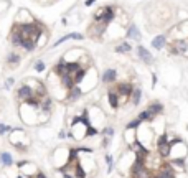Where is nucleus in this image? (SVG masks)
<instances>
[{
	"label": "nucleus",
	"instance_id": "393cba45",
	"mask_svg": "<svg viewBox=\"0 0 188 178\" xmlns=\"http://www.w3.org/2000/svg\"><path fill=\"white\" fill-rule=\"evenodd\" d=\"M12 84H13V79H7V83H5V88H10Z\"/></svg>",
	"mask_w": 188,
	"mask_h": 178
},
{
	"label": "nucleus",
	"instance_id": "bb28decb",
	"mask_svg": "<svg viewBox=\"0 0 188 178\" xmlns=\"http://www.w3.org/2000/svg\"><path fill=\"white\" fill-rule=\"evenodd\" d=\"M96 2V0H86V7H89V5H93V3Z\"/></svg>",
	"mask_w": 188,
	"mask_h": 178
},
{
	"label": "nucleus",
	"instance_id": "412c9836",
	"mask_svg": "<svg viewBox=\"0 0 188 178\" xmlns=\"http://www.w3.org/2000/svg\"><path fill=\"white\" fill-rule=\"evenodd\" d=\"M139 126H140V121H139V119H136L134 122H131V124H129V126H127V129H134V127H139Z\"/></svg>",
	"mask_w": 188,
	"mask_h": 178
},
{
	"label": "nucleus",
	"instance_id": "f8f14e48",
	"mask_svg": "<svg viewBox=\"0 0 188 178\" xmlns=\"http://www.w3.org/2000/svg\"><path fill=\"white\" fill-rule=\"evenodd\" d=\"M132 48H131V45L129 43H122V45H119L117 48H115V51L117 53H127V51H131Z\"/></svg>",
	"mask_w": 188,
	"mask_h": 178
},
{
	"label": "nucleus",
	"instance_id": "ddd939ff",
	"mask_svg": "<svg viewBox=\"0 0 188 178\" xmlns=\"http://www.w3.org/2000/svg\"><path fill=\"white\" fill-rule=\"evenodd\" d=\"M142 97V91L140 89H134V96H132V104H139V101Z\"/></svg>",
	"mask_w": 188,
	"mask_h": 178
},
{
	"label": "nucleus",
	"instance_id": "20e7f679",
	"mask_svg": "<svg viewBox=\"0 0 188 178\" xmlns=\"http://www.w3.org/2000/svg\"><path fill=\"white\" fill-rule=\"evenodd\" d=\"M31 94H33V91H31V88L30 86H22L20 89H18V97L20 99H30L31 97Z\"/></svg>",
	"mask_w": 188,
	"mask_h": 178
},
{
	"label": "nucleus",
	"instance_id": "aec40b11",
	"mask_svg": "<svg viewBox=\"0 0 188 178\" xmlns=\"http://www.w3.org/2000/svg\"><path fill=\"white\" fill-rule=\"evenodd\" d=\"M7 130H13V129L8 127V126H5V124H0V135H3Z\"/></svg>",
	"mask_w": 188,
	"mask_h": 178
},
{
	"label": "nucleus",
	"instance_id": "39448f33",
	"mask_svg": "<svg viewBox=\"0 0 188 178\" xmlns=\"http://www.w3.org/2000/svg\"><path fill=\"white\" fill-rule=\"evenodd\" d=\"M165 41H167L165 35H158V36H155L152 40V46L155 48V50H162V48L165 46Z\"/></svg>",
	"mask_w": 188,
	"mask_h": 178
},
{
	"label": "nucleus",
	"instance_id": "0eeeda50",
	"mask_svg": "<svg viewBox=\"0 0 188 178\" xmlns=\"http://www.w3.org/2000/svg\"><path fill=\"white\" fill-rule=\"evenodd\" d=\"M158 147H160V153L163 157L168 155V150H170V145L167 143V137H162L160 142H158Z\"/></svg>",
	"mask_w": 188,
	"mask_h": 178
},
{
	"label": "nucleus",
	"instance_id": "9b49d317",
	"mask_svg": "<svg viewBox=\"0 0 188 178\" xmlns=\"http://www.w3.org/2000/svg\"><path fill=\"white\" fill-rule=\"evenodd\" d=\"M117 89H119V93L122 94V96H125V97H127V96L131 94V91H132V88H131L129 84H120Z\"/></svg>",
	"mask_w": 188,
	"mask_h": 178
},
{
	"label": "nucleus",
	"instance_id": "7ed1b4c3",
	"mask_svg": "<svg viewBox=\"0 0 188 178\" xmlns=\"http://www.w3.org/2000/svg\"><path fill=\"white\" fill-rule=\"evenodd\" d=\"M83 38H84V36L81 35V33H68V35H65L63 38H60V40H56L53 46H60L61 43H65L66 40H83Z\"/></svg>",
	"mask_w": 188,
	"mask_h": 178
},
{
	"label": "nucleus",
	"instance_id": "b1692460",
	"mask_svg": "<svg viewBox=\"0 0 188 178\" xmlns=\"http://www.w3.org/2000/svg\"><path fill=\"white\" fill-rule=\"evenodd\" d=\"M74 91H71V96H73V97H78V96H79V89L78 88H73Z\"/></svg>",
	"mask_w": 188,
	"mask_h": 178
},
{
	"label": "nucleus",
	"instance_id": "f03ea898",
	"mask_svg": "<svg viewBox=\"0 0 188 178\" xmlns=\"http://www.w3.org/2000/svg\"><path fill=\"white\" fill-rule=\"evenodd\" d=\"M137 55H139V58H140L144 63H147V64H150V63H152V55L148 53L147 48L139 46V48H137Z\"/></svg>",
	"mask_w": 188,
	"mask_h": 178
},
{
	"label": "nucleus",
	"instance_id": "4be33fe9",
	"mask_svg": "<svg viewBox=\"0 0 188 178\" xmlns=\"http://www.w3.org/2000/svg\"><path fill=\"white\" fill-rule=\"evenodd\" d=\"M88 129H89V130H88V132H86V135H94V134H98V130H96V129H94V127H91V126H89Z\"/></svg>",
	"mask_w": 188,
	"mask_h": 178
},
{
	"label": "nucleus",
	"instance_id": "9d476101",
	"mask_svg": "<svg viewBox=\"0 0 188 178\" xmlns=\"http://www.w3.org/2000/svg\"><path fill=\"white\" fill-rule=\"evenodd\" d=\"M109 104H111V107L115 109L119 106V99H117V94L112 93V91H109Z\"/></svg>",
	"mask_w": 188,
	"mask_h": 178
},
{
	"label": "nucleus",
	"instance_id": "f3484780",
	"mask_svg": "<svg viewBox=\"0 0 188 178\" xmlns=\"http://www.w3.org/2000/svg\"><path fill=\"white\" fill-rule=\"evenodd\" d=\"M46 68V64L43 63V61H36V64H35V69L38 71V73H41V71H45Z\"/></svg>",
	"mask_w": 188,
	"mask_h": 178
},
{
	"label": "nucleus",
	"instance_id": "2eb2a0df",
	"mask_svg": "<svg viewBox=\"0 0 188 178\" xmlns=\"http://www.w3.org/2000/svg\"><path fill=\"white\" fill-rule=\"evenodd\" d=\"M148 112H150V115L153 117L155 114L162 112V106H160V104H152V106H150V109H148Z\"/></svg>",
	"mask_w": 188,
	"mask_h": 178
},
{
	"label": "nucleus",
	"instance_id": "6e6552de",
	"mask_svg": "<svg viewBox=\"0 0 188 178\" xmlns=\"http://www.w3.org/2000/svg\"><path fill=\"white\" fill-rule=\"evenodd\" d=\"M115 79V71L114 69H106L102 74V81L104 83H111V81Z\"/></svg>",
	"mask_w": 188,
	"mask_h": 178
},
{
	"label": "nucleus",
	"instance_id": "4468645a",
	"mask_svg": "<svg viewBox=\"0 0 188 178\" xmlns=\"http://www.w3.org/2000/svg\"><path fill=\"white\" fill-rule=\"evenodd\" d=\"M12 43H13L15 46H20V45H22V36L18 35V31H13V33H12Z\"/></svg>",
	"mask_w": 188,
	"mask_h": 178
},
{
	"label": "nucleus",
	"instance_id": "f257e3e1",
	"mask_svg": "<svg viewBox=\"0 0 188 178\" xmlns=\"http://www.w3.org/2000/svg\"><path fill=\"white\" fill-rule=\"evenodd\" d=\"M112 17H114V8H111V7L101 8V12L98 13V15H96V18H98V20H101V22L104 23V25L112 20Z\"/></svg>",
	"mask_w": 188,
	"mask_h": 178
},
{
	"label": "nucleus",
	"instance_id": "a878e982",
	"mask_svg": "<svg viewBox=\"0 0 188 178\" xmlns=\"http://www.w3.org/2000/svg\"><path fill=\"white\" fill-rule=\"evenodd\" d=\"M106 134H107V135H114V130H112V129H106V130H104Z\"/></svg>",
	"mask_w": 188,
	"mask_h": 178
},
{
	"label": "nucleus",
	"instance_id": "dca6fc26",
	"mask_svg": "<svg viewBox=\"0 0 188 178\" xmlns=\"http://www.w3.org/2000/svg\"><path fill=\"white\" fill-rule=\"evenodd\" d=\"M8 63H10V64H17L18 63V61H20V56H18V55H15V53H10V55H8Z\"/></svg>",
	"mask_w": 188,
	"mask_h": 178
},
{
	"label": "nucleus",
	"instance_id": "1a4fd4ad",
	"mask_svg": "<svg viewBox=\"0 0 188 178\" xmlns=\"http://www.w3.org/2000/svg\"><path fill=\"white\" fill-rule=\"evenodd\" d=\"M0 162H2L5 167H10L12 163H13V158H12V155L8 152H3L2 155H0Z\"/></svg>",
	"mask_w": 188,
	"mask_h": 178
},
{
	"label": "nucleus",
	"instance_id": "a211bd4d",
	"mask_svg": "<svg viewBox=\"0 0 188 178\" xmlns=\"http://www.w3.org/2000/svg\"><path fill=\"white\" fill-rule=\"evenodd\" d=\"M83 76H84V71H83V69H79L78 73L74 74V83H79V81L83 79Z\"/></svg>",
	"mask_w": 188,
	"mask_h": 178
},
{
	"label": "nucleus",
	"instance_id": "5701e85b",
	"mask_svg": "<svg viewBox=\"0 0 188 178\" xmlns=\"http://www.w3.org/2000/svg\"><path fill=\"white\" fill-rule=\"evenodd\" d=\"M106 160H107V163H109V172L112 170V158H111L109 155H106Z\"/></svg>",
	"mask_w": 188,
	"mask_h": 178
},
{
	"label": "nucleus",
	"instance_id": "6ab92c4d",
	"mask_svg": "<svg viewBox=\"0 0 188 178\" xmlns=\"http://www.w3.org/2000/svg\"><path fill=\"white\" fill-rule=\"evenodd\" d=\"M150 117H152V115H150V112H148V110H145V112H142V114H140L139 121L142 122V121H147V119H150Z\"/></svg>",
	"mask_w": 188,
	"mask_h": 178
},
{
	"label": "nucleus",
	"instance_id": "423d86ee",
	"mask_svg": "<svg viewBox=\"0 0 188 178\" xmlns=\"http://www.w3.org/2000/svg\"><path fill=\"white\" fill-rule=\"evenodd\" d=\"M127 36L132 38V40H139V38H140V31H139V28L136 25H131L127 30Z\"/></svg>",
	"mask_w": 188,
	"mask_h": 178
}]
</instances>
